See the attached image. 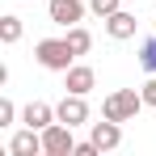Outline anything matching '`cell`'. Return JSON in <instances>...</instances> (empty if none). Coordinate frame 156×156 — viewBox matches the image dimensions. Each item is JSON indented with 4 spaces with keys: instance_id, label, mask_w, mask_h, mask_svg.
Segmentation results:
<instances>
[{
    "instance_id": "8",
    "label": "cell",
    "mask_w": 156,
    "mask_h": 156,
    "mask_svg": "<svg viewBox=\"0 0 156 156\" xmlns=\"http://www.w3.org/2000/svg\"><path fill=\"white\" fill-rule=\"evenodd\" d=\"M9 152L13 156H47L42 152V131H34V127L17 131V135L9 139Z\"/></svg>"
},
{
    "instance_id": "3",
    "label": "cell",
    "mask_w": 156,
    "mask_h": 156,
    "mask_svg": "<svg viewBox=\"0 0 156 156\" xmlns=\"http://www.w3.org/2000/svg\"><path fill=\"white\" fill-rule=\"evenodd\" d=\"M72 131H76V127H68V122H59V118H55L51 127L42 131V152H47V156H72V152H76Z\"/></svg>"
},
{
    "instance_id": "9",
    "label": "cell",
    "mask_w": 156,
    "mask_h": 156,
    "mask_svg": "<svg viewBox=\"0 0 156 156\" xmlns=\"http://www.w3.org/2000/svg\"><path fill=\"white\" fill-rule=\"evenodd\" d=\"M55 118H59V114H55V105H47V101H30L26 110H21V122L34 127V131H47Z\"/></svg>"
},
{
    "instance_id": "6",
    "label": "cell",
    "mask_w": 156,
    "mask_h": 156,
    "mask_svg": "<svg viewBox=\"0 0 156 156\" xmlns=\"http://www.w3.org/2000/svg\"><path fill=\"white\" fill-rule=\"evenodd\" d=\"M89 139H93L101 152H114V148L122 144V122H114V118H101V122H93Z\"/></svg>"
},
{
    "instance_id": "12",
    "label": "cell",
    "mask_w": 156,
    "mask_h": 156,
    "mask_svg": "<svg viewBox=\"0 0 156 156\" xmlns=\"http://www.w3.org/2000/svg\"><path fill=\"white\" fill-rule=\"evenodd\" d=\"M63 38H68V47H72L76 55H89V51H93V34H89L84 26H72Z\"/></svg>"
},
{
    "instance_id": "13",
    "label": "cell",
    "mask_w": 156,
    "mask_h": 156,
    "mask_svg": "<svg viewBox=\"0 0 156 156\" xmlns=\"http://www.w3.org/2000/svg\"><path fill=\"white\" fill-rule=\"evenodd\" d=\"M139 68H144V72H156V38H148V42L139 47Z\"/></svg>"
},
{
    "instance_id": "2",
    "label": "cell",
    "mask_w": 156,
    "mask_h": 156,
    "mask_svg": "<svg viewBox=\"0 0 156 156\" xmlns=\"http://www.w3.org/2000/svg\"><path fill=\"white\" fill-rule=\"evenodd\" d=\"M144 93H135V89H118V93H110L101 101V118H114V122H131L139 110H144Z\"/></svg>"
},
{
    "instance_id": "5",
    "label": "cell",
    "mask_w": 156,
    "mask_h": 156,
    "mask_svg": "<svg viewBox=\"0 0 156 156\" xmlns=\"http://www.w3.org/2000/svg\"><path fill=\"white\" fill-rule=\"evenodd\" d=\"M55 114H59V122H68V127L89 122V101H84V93H68L63 101L55 105Z\"/></svg>"
},
{
    "instance_id": "7",
    "label": "cell",
    "mask_w": 156,
    "mask_h": 156,
    "mask_svg": "<svg viewBox=\"0 0 156 156\" xmlns=\"http://www.w3.org/2000/svg\"><path fill=\"white\" fill-rule=\"evenodd\" d=\"M93 84H97V72H93L89 63H72V68L63 72V89H68V93H84V97H89Z\"/></svg>"
},
{
    "instance_id": "1",
    "label": "cell",
    "mask_w": 156,
    "mask_h": 156,
    "mask_svg": "<svg viewBox=\"0 0 156 156\" xmlns=\"http://www.w3.org/2000/svg\"><path fill=\"white\" fill-rule=\"evenodd\" d=\"M34 59H38L47 72H68V68L76 63V51L68 47V38H42V42L34 47Z\"/></svg>"
},
{
    "instance_id": "15",
    "label": "cell",
    "mask_w": 156,
    "mask_h": 156,
    "mask_svg": "<svg viewBox=\"0 0 156 156\" xmlns=\"http://www.w3.org/2000/svg\"><path fill=\"white\" fill-rule=\"evenodd\" d=\"M13 118H17V105L9 97H0V127H13Z\"/></svg>"
},
{
    "instance_id": "16",
    "label": "cell",
    "mask_w": 156,
    "mask_h": 156,
    "mask_svg": "<svg viewBox=\"0 0 156 156\" xmlns=\"http://www.w3.org/2000/svg\"><path fill=\"white\" fill-rule=\"evenodd\" d=\"M139 93H144V101H148V105L156 110V72H152V80H148V84H144Z\"/></svg>"
},
{
    "instance_id": "4",
    "label": "cell",
    "mask_w": 156,
    "mask_h": 156,
    "mask_svg": "<svg viewBox=\"0 0 156 156\" xmlns=\"http://www.w3.org/2000/svg\"><path fill=\"white\" fill-rule=\"evenodd\" d=\"M84 0H51L47 4V17H51L55 26H63V30H72V26H80V17H84Z\"/></svg>"
},
{
    "instance_id": "11",
    "label": "cell",
    "mask_w": 156,
    "mask_h": 156,
    "mask_svg": "<svg viewBox=\"0 0 156 156\" xmlns=\"http://www.w3.org/2000/svg\"><path fill=\"white\" fill-rule=\"evenodd\" d=\"M21 17H13V13H4V17H0V42H4V47H13V42H21Z\"/></svg>"
},
{
    "instance_id": "14",
    "label": "cell",
    "mask_w": 156,
    "mask_h": 156,
    "mask_svg": "<svg viewBox=\"0 0 156 156\" xmlns=\"http://www.w3.org/2000/svg\"><path fill=\"white\" fill-rule=\"evenodd\" d=\"M118 9H122V0H89V13H97V17H110V13H118Z\"/></svg>"
},
{
    "instance_id": "10",
    "label": "cell",
    "mask_w": 156,
    "mask_h": 156,
    "mask_svg": "<svg viewBox=\"0 0 156 156\" xmlns=\"http://www.w3.org/2000/svg\"><path fill=\"white\" fill-rule=\"evenodd\" d=\"M135 26H139V21H135V13H127V9H118V13L105 17V34L118 38V42H122V38H135Z\"/></svg>"
}]
</instances>
